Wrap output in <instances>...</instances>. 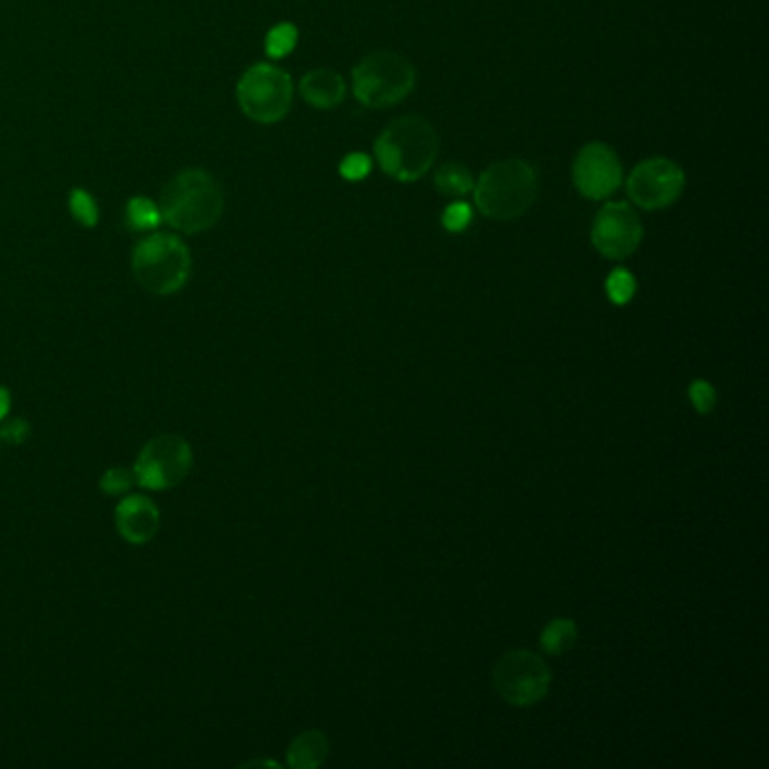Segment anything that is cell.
<instances>
[{"label": "cell", "instance_id": "6da1fadb", "mask_svg": "<svg viewBox=\"0 0 769 769\" xmlns=\"http://www.w3.org/2000/svg\"><path fill=\"white\" fill-rule=\"evenodd\" d=\"M438 156V134L420 115H402L375 140L377 166L399 183L422 179Z\"/></svg>", "mask_w": 769, "mask_h": 769}, {"label": "cell", "instance_id": "7a4b0ae2", "mask_svg": "<svg viewBox=\"0 0 769 769\" xmlns=\"http://www.w3.org/2000/svg\"><path fill=\"white\" fill-rule=\"evenodd\" d=\"M158 208L172 228L188 235L204 233L222 219L224 190L211 172L190 168L166 185Z\"/></svg>", "mask_w": 769, "mask_h": 769}, {"label": "cell", "instance_id": "3957f363", "mask_svg": "<svg viewBox=\"0 0 769 769\" xmlns=\"http://www.w3.org/2000/svg\"><path fill=\"white\" fill-rule=\"evenodd\" d=\"M472 192L480 215L495 222H512L533 206L538 196V172L529 160L504 158L483 170Z\"/></svg>", "mask_w": 769, "mask_h": 769}, {"label": "cell", "instance_id": "277c9868", "mask_svg": "<svg viewBox=\"0 0 769 769\" xmlns=\"http://www.w3.org/2000/svg\"><path fill=\"white\" fill-rule=\"evenodd\" d=\"M132 271L147 292L170 296L185 287L192 271V258L183 239L156 233L138 241L132 256Z\"/></svg>", "mask_w": 769, "mask_h": 769}, {"label": "cell", "instance_id": "5b68a950", "mask_svg": "<svg viewBox=\"0 0 769 769\" xmlns=\"http://www.w3.org/2000/svg\"><path fill=\"white\" fill-rule=\"evenodd\" d=\"M416 87V68L391 50H377L352 68V93L369 109L399 104Z\"/></svg>", "mask_w": 769, "mask_h": 769}, {"label": "cell", "instance_id": "8992f818", "mask_svg": "<svg viewBox=\"0 0 769 769\" xmlns=\"http://www.w3.org/2000/svg\"><path fill=\"white\" fill-rule=\"evenodd\" d=\"M237 102L245 115L256 120V123L273 125L292 109V77L273 64H256L239 79Z\"/></svg>", "mask_w": 769, "mask_h": 769}, {"label": "cell", "instance_id": "52a82bcc", "mask_svg": "<svg viewBox=\"0 0 769 769\" xmlns=\"http://www.w3.org/2000/svg\"><path fill=\"white\" fill-rule=\"evenodd\" d=\"M551 679L549 664L531 651H512L504 655L493 670L495 691L512 706H531L544 700Z\"/></svg>", "mask_w": 769, "mask_h": 769}, {"label": "cell", "instance_id": "ba28073f", "mask_svg": "<svg viewBox=\"0 0 769 769\" xmlns=\"http://www.w3.org/2000/svg\"><path fill=\"white\" fill-rule=\"evenodd\" d=\"M192 470V450L185 438L166 433L151 438L138 454L134 476L147 490H170Z\"/></svg>", "mask_w": 769, "mask_h": 769}, {"label": "cell", "instance_id": "9c48e42d", "mask_svg": "<svg viewBox=\"0 0 769 769\" xmlns=\"http://www.w3.org/2000/svg\"><path fill=\"white\" fill-rule=\"evenodd\" d=\"M686 185L683 170L670 158H645L630 172L625 190L632 204L643 211H659L672 206Z\"/></svg>", "mask_w": 769, "mask_h": 769}, {"label": "cell", "instance_id": "30bf717a", "mask_svg": "<svg viewBox=\"0 0 769 769\" xmlns=\"http://www.w3.org/2000/svg\"><path fill=\"white\" fill-rule=\"evenodd\" d=\"M643 239V224L625 201L604 204L591 226V245L607 260L630 258Z\"/></svg>", "mask_w": 769, "mask_h": 769}, {"label": "cell", "instance_id": "8fae6325", "mask_svg": "<svg viewBox=\"0 0 769 769\" xmlns=\"http://www.w3.org/2000/svg\"><path fill=\"white\" fill-rule=\"evenodd\" d=\"M574 185L591 201L607 199L623 183V166L619 154L604 143L585 145L574 160Z\"/></svg>", "mask_w": 769, "mask_h": 769}, {"label": "cell", "instance_id": "7c38bea8", "mask_svg": "<svg viewBox=\"0 0 769 769\" xmlns=\"http://www.w3.org/2000/svg\"><path fill=\"white\" fill-rule=\"evenodd\" d=\"M117 533L132 544H145L154 540L160 529V512L154 501L145 497H127L115 508Z\"/></svg>", "mask_w": 769, "mask_h": 769}, {"label": "cell", "instance_id": "4fadbf2b", "mask_svg": "<svg viewBox=\"0 0 769 769\" xmlns=\"http://www.w3.org/2000/svg\"><path fill=\"white\" fill-rule=\"evenodd\" d=\"M301 95L314 109L330 111L343 102L346 82L339 72L330 68H314L301 79Z\"/></svg>", "mask_w": 769, "mask_h": 769}, {"label": "cell", "instance_id": "5bb4252c", "mask_svg": "<svg viewBox=\"0 0 769 769\" xmlns=\"http://www.w3.org/2000/svg\"><path fill=\"white\" fill-rule=\"evenodd\" d=\"M330 754L328 738L320 732H305L301 734L287 751V762L294 769H314L326 762Z\"/></svg>", "mask_w": 769, "mask_h": 769}, {"label": "cell", "instance_id": "9a60e30c", "mask_svg": "<svg viewBox=\"0 0 769 769\" xmlns=\"http://www.w3.org/2000/svg\"><path fill=\"white\" fill-rule=\"evenodd\" d=\"M436 190L444 196H465L474 190L472 172L461 163H444L436 172Z\"/></svg>", "mask_w": 769, "mask_h": 769}, {"label": "cell", "instance_id": "2e32d148", "mask_svg": "<svg viewBox=\"0 0 769 769\" xmlns=\"http://www.w3.org/2000/svg\"><path fill=\"white\" fill-rule=\"evenodd\" d=\"M578 630L569 619H555L542 632V647L549 655H564L569 647L576 645Z\"/></svg>", "mask_w": 769, "mask_h": 769}, {"label": "cell", "instance_id": "e0dca14e", "mask_svg": "<svg viewBox=\"0 0 769 769\" xmlns=\"http://www.w3.org/2000/svg\"><path fill=\"white\" fill-rule=\"evenodd\" d=\"M160 222H163V215H160V208L154 204L151 199H145V196L129 199V204H127V224L134 230H151Z\"/></svg>", "mask_w": 769, "mask_h": 769}, {"label": "cell", "instance_id": "ac0fdd59", "mask_svg": "<svg viewBox=\"0 0 769 769\" xmlns=\"http://www.w3.org/2000/svg\"><path fill=\"white\" fill-rule=\"evenodd\" d=\"M298 44V30L292 23H280L269 30L264 38V50L271 59L287 57Z\"/></svg>", "mask_w": 769, "mask_h": 769}, {"label": "cell", "instance_id": "d6986e66", "mask_svg": "<svg viewBox=\"0 0 769 769\" xmlns=\"http://www.w3.org/2000/svg\"><path fill=\"white\" fill-rule=\"evenodd\" d=\"M604 290L614 305H627L636 294V280L627 269H614L604 282Z\"/></svg>", "mask_w": 769, "mask_h": 769}, {"label": "cell", "instance_id": "ffe728a7", "mask_svg": "<svg viewBox=\"0 0 769 769\" xmlns=\"http://www.w3.org/2000/svg\"><path fill=\"white\" fill-rule=\"evenodd\" d=\"M68 206H70V215L82 224L87 228H93L100 219V211H98V204H95V199L82 190V188H77L70 192V201H68Z\"/></svg>", "mask_w": 769, "mask_h": 769}, {"label": "cell", "instance_id": "44dd1931", "mask_svg": "<svg viewBox=\"0 0 769 769\" xmlns=\"http://www.w3.org/2000/svg\"><path fill=\"white\" fill-rule=\"evenodd\" d=\"M134 480H136V476L127 467H111L100 478V488L106 495H123L132 488Z\"/></svg>", "mask_w": 769, "mask_h": 769}, {"label": "cell", "instance_id": "7402d4cb", "mask_svg": "<svg viewBox=\"0 0 769 769\" xmlns=\"http://www.w3.org/2000/svg\"><path fill=\"white\" fill-rule=\"evenodd\" d=\"M373 170V160L371 156L366 154H361V151H354V154H348L343 160H341V166H339V172L346 181H361V179H366Z\"/></svg>", "mask_w": 769, "mask_h": 769}, {"label": "cell", "instance_id": "603a6c76", "mask_svg": "<svg viewBox=\"0 0 769 769\" xmlns=\"http://www.w3.org/2000/svg\"><path fill=\"white\" fill-rule=\"evenodd\" d=\"M472 217L474 215L470 204H465V201H454V204H450L442 213V226L450 233H461L472 224Z\"/></svg>", "mask_w": 769, "mask_h": 769}, {"label": "cell", "instance_id": "cb8c5ba5", "mask_svg": "<svg viewBox=\"0 0 769 769\" xmlns=\"http://www.w3.org/2000/svg\"><path fill=\"white\" fill-rule=\"evenodd\" d=\"M688 397H691V404L698 414H709L717 404L715 388L706 380H696L691 386H688Z\"/></svg>", "mask_w": 769, "mask_h": 769}, {"label": "cell", "instance_id": "d4e9b609", "mask_svg": "<svg viewBox=\"0 0 769 769\" xmlns=\"http://www.w3.org/2000/svg\"><path fill=\"white\" fill-rule=\"evenodd\" d=\"M27 436H30V425L25 420H12L10 425L0 429V438L10 444H23Z\"/></svg>", "mask_w": 769, "mask_h": 769}, {"label": "cell", "instance_id": "484cf974", "mask_svg": "<svg viewBox=\"0 0 769 769\" xmlns=\"http://www.w3.org/2000/svg\"><path fill=\"white\" fill-rule=\"evenodd\" d=\"M10 404H12V397L8 393V388H0V420H3L10 411Z\"/></svg>", "mask_w": 769, "mask_h": 769}]
</instances>
